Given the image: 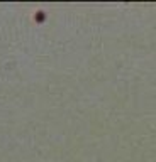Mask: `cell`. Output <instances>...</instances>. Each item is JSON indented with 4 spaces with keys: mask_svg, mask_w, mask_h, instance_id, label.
Instances as JSON below:
<instances>
[{
    "mask_svg": "<svg viewBox=\"0 0 156 162\" xmlns=\"http://www.w3.org/2000/svg\"><path fill=\"white\" fill-rule=\"evenodd\" d=\"M44 19V12H37V20H42Z\"/></svg>",
    "mask_w": 156,
    "mask_h": 162,
    "instance_id": "cell-1",
    "label": "cell"
}]
</instances>
